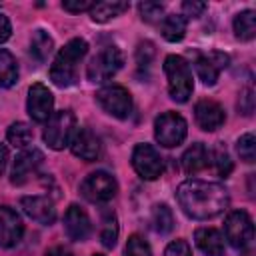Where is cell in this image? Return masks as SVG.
Masks as SVG:
<instances>
[{"mask_svg":"<svg viewBox=\"0 0 256 256\" xmlns=\"http://www.w3.org/2000/svg\"><path fill=\"white\" fill-rule=\"evenodd\" d=\"M176 200L182 212L192 220L214 218L222 214L230 204L228 190L222 184L206 182L198 178L184 180L176 190Z\"/></svg>","mask_w":256,"mask_h":256,"instance_id":"obj_1","label":"cell"},{"mask_svg":"<svg viewBox=\"0 0 256 256\" xmlns=\"http://www.w3.org/2000/svg\"><path fill=\"white\" fill-rule=\"evenodd\" d=\"M86 52H88L86 40L72 38L70 42H66L64 48H60V52L56 54V58L50 66V80L58 88H68L70 84H74L78 64L86 56Z\"/></svg>","mask_w":256,"mask_h":256,"instance_id":"obj_2","label":"cell"},{"mask_svg":"<svg viewBox=\"0 0 256 256\" xmlns=\"http://www.w3.org/2000/svg\"><path fill=\"white\" fill-rule=\"evenodd\" d=\"M164 74L168 80V92L170 98L176 102H186L192 96L194 90V80H192V70L188 62L182 56L170 54L164 60Z\"/></svg>","mask_w":256,"mask_h":256,"instance_id":"obj_3","label":"cell"},{"mask_svg":"<svg viewBox=\"0 0 256 256\" xmlns=\"http://www.w3.org/2000/svg\"><path fill=\"white\" fill-rule=\"evenodd\" d=\"M74 134H76V116L70 110H60V112H52V116L48 118L42 138L52 150H64Z\"/></svg>","mask_w":256,"mask_h":256,"instance_id":"obj_4","label":"cell"},{"mask_svg":"<svg viewBox=\"0 0 256 256\" xmlns=\"http://www.w3.org/2000/svg\"><path fill=\"white\" fill-rule=\"evenodd\" d=\"M186 134H188V124L176 112H164L154 120V138L164 148H174L182 144Z\"/></svg>","mask_w":256,"mask_h":256,"instance_id":"obj_5","label":"cell"},{"mask_svg":"<svg viewBox=\"0 0 256 256\" xmlns=\"http://www.w3.org/2000/svg\"><path fill=\"white\" fill-rule=\"evenodd\" d=\"M96 100L98 104L102 106L104 112H108L110 116L114 118H128L130 112H132V96L130 92L120 86V84H108V86H102L98 92H96Z\"/></svg>","mask_w":256,"mask_h":256,"instance_id":"obj_6","label":"cell"},{"mask_svg":"<svg viewBox=\"0 0 256 256\" xmlns=\"http://www.w3.org/2000/svg\"><path fill=\"white\" fill-rule=\"evenodd\" d=\"M122 64H124L122 52L116 46H106L90 60L86 68V76L92 82H106L122 68Z\"/></svg>","mask_w":256,"mask_h":256,"instance_id":"obj_7","label":"cell"},{"mask_svg":"<svg viewBox=\"0 0 256 256\" xmlns=\"http://www.w3.org/2000/svg\"><path fill=\"white\" fill-rule=\"evenodd\" d=\"M224 234H226V240L230 242V246H234L238 250L250 246V242L254 240V224H252V218L248 216V212L232 210L224 220Z\"/></svg>","mask_w":256,"mask_h":256,"instance_id":"obj_8","label":"cell"},{"mask_svg":"<svg viewBox=\"0 0 256 256\" xmlns=\"http://www.w3.org/2000/svg\"><path fill=\"white\" fill-rule=\"evenodd\" d=\"M80 192L88 202L100 204V202H108L116 196L118 192V184L116 180L108 174V172H92L88 174L82 184H80Z\"/></svg>","mask_w":256,"mask_h":256,"instance_id":"obj_9","label":"cell"},{"mask_svg":"<svg viewBox=\"0 0 256 256\" xmlns=\"http://www.w3.org/2000/svg\"><path fill=\"white\" fill-rule=\"evenodd\" d=\"M132 168L142 180H156L164 170V160L152 144H138L132 152Z\"/></svg>","mask_w":256,"mask_h":256,"instance_id":"obj_10","label":"cell"},{"mask_svg":"<svg viewBox=\"0 0 256 256\" xmlns=\"http://www.w3.org/2000/svg\"><path fill=\"white\" fill-rule=\"evenodd\" d=\"M52 106H54L52 92L40 82L32 84L28 90V102H26L30 118L34 122H48V118L52 116Z\"/></svg>","mask_w":256,"mask_h":256,"instance_id":"obj_11","label":"cell"},{"mask_svg":"<svg viewBox=\"0 0 256 256\" xmlns=\"http://www.w3.org/2000/svg\"><path fill=\"white\" fill-rule=\"evenodd\" d=\"M70 150L76 158L86 160V162H94L102 154V144H100V138L92 130L78 128L76 134L70 140Z\"/></svg>","mask_w":256,"mask_h":256,"instance_id":"obj_12","label":"cell"},{"mask_svg":"<svg viewBox=\"0 0 256 256\" xmlns=\"http://www.w3.org/2000/svg\"><path fill=\"white\" fill-rule=\"evenodd\" d=\"M24 224L16 210L0 206V248H12L22 240Z\"/></svg>","mask_w":256,"mask_h":256,"instance_id":"obj_13","label":"cell"},{"mask_svg":"<svg viewBox=\"0 0 256 256\" xmlns=\"http://www.w3.org/2000/svg\"><path fill=\"white\" fill-rule=\"evenodd\" d=\"M42 160H44V154L38 148H26V150H22L16 156L14 164H12L10 182L12 184H24L38 170V166L42 164Z\"/></svg>","mask_w":256,"mask_h":256,"instance_id":"obj_14","label":"cell"},{"mask_svg":"<svg viewBox=\"0 0 256 256\" xmlns=\"http://www.w3.org/2000/svg\"><path fill=\"white\" fill-rule=\"evenodd\" d=\"M226 66H228V56L224 52H212L206 56H198L194 60V70L206 86H214L220 70Z\"/></svg>","mask_w":256,"mask_h":256,"instance_id":"obj_15","label":"cell"},{"mask_svg":"<svg viewBox=\"0 0 256 256\" xmlns=\"http://www.w3.org/2000/svg\"><path fill=\"white\" fill-rule=\"evenodd\" d=\"M20 208L40 224L50 226L56 220V208L48 196H24L20 198Z\"/></svg>","mask_w":256,"mask_h":256,"instance_id":"obj_16","label":"cell"},{"mask_svg":"<svg viewBox=\"0 0 256 256\" xmlns=\"http://www.w3.org/2000/svg\"><path fill=\"white\" fill-rule=\"evenodd\" d=\"M90 218L88 214L78 206V204H70L66 214H64V230L66 236L74 242H84L90 236Z\"/></svg>","mask_w":256,"mask_h":256,"instance_id":"obj_17","label":"cell"},{"mask_svg":"<svg viewBox=\"0 0 256 256\" xmlns=\"http://www.w3.org/2000/svg\"><path fill=\"white\" fill-rule=\"evenodd\" d=\"M194 118H196V124L202 130L214 132V130H218L224 124L226 114H224V108L218 102H214V100H200L194 106Z\"/></svg>","mask_w":256,"mask_h":256,"instance_id":"obj_18","label":"cell"},{"mask_svg":"<svg viewBox=\"0 0 256 256\" xmlns=\"http://www.w3.org/2000/svg\"><path fill=\"white\" fill-rule=\"evenodd\" d=\"M194 242L204 256H224V238L216 228H198Z\"/></svg>","mask_w":256,"mask_h":256,"instance_id":"obj_19","label":"cell"},{"mask_svg":"<svg viewBox=\"0 0 256 256\" xmlns=\"http://www.w3.org/2000/svg\"><path fill=\"white\" fill-rule=\"evenodd\" d=\"M180 164H182V170L186 174H196L200 170H204L208 164H210V150L202 144V142H196L192 144L180 158Z\"/></svg>","mask_w":256,"mask_h":256,"instance_id":"obj_20","label":"cell"},{"mask_svg":"<svg viewBox=\"0 0 256 256\" xmlns=\"http://www.w3.org/2000/svg\"><path fill=\"white\" fill-rule=\"evenodd\" d=\"M130 8L128 2H120V0H106V2H96L90 10V18L94 22H108L116 16H120L122 12H126Z\"/></svg>","mask_w":256,"mask_h":256,"instance_id":"obj_21","label":"cell"},{"mask_svg":"<svg viewBox=\"0 0 256 256\" xmlns=\"http://www.w3.org/2000/svg\"><path fill=\"white\" fill-rule=\"evenodd\" d=\"M160 32L168 42H180L186 34V18L182 14H168L162 18Z\"/></svg>","mask_w":256,"mask_h":256,"instance_id":"obj_22","label":"cell"},{"mask_svg":"<svg viewBox=\"0 0 256 256\" xmlns=\"http://www.w3.org/2000/svg\"><path fill=\"white\" fill-rule=\"evenodd\" d=\"M234 34H236V38H240L244 42H248L256 36V14H254V10H244V12L236 14Z\"/></svg>","mask_w":256,"mask_h":256,"instance_id":"obj_23","label":"cell"},{"mask_svg":"<svg viewBox=\"0 0 256 256\" xmlns=\"http://www.w3.org/2000/svg\"><path fill=\"white\" fill-rule=\"evenodd\" d=\"M18 80V66L14 56L0 48V88H10Z\"/></svg>","mask_w":256,"mask_h":256,"instance_id":"obj_24","label":"cell"},{"mask_svg":"<svg viewBox=\"0 0 256 256\" xmlns=\"http://www.w3.org/2000/svg\"><path fill=\"white\" fill-rule=\"evenodd\" d=\"M52 46H54L52 36H50L48 32H44V30H36L34 36H32V42H30V54H32L38 62H44V60L50 56Z\"/></svg>","mask_w":256,"mask_h":256,"instance_id":"obj_25","label":"cell"},{"mask_svg":"<svg viewBox=\"0 0 256 256\" xmlns=\"http://www.w3.org/2000/svg\"><path fill=\"white\" fill-rule=\"evenodd\" d=\"M152 228L158 232V234H168L172 228H174V216H172V210L166 206V204H156L154 210H152Z\"/></svg>","mask_w":256,"mask_h":256,"instance_id":"obj_26","label":"cell"},{"mask_svg":"<svg viewBox=\"0 0 256 256\" xmlns=\"http://www.w3.org/2000/svg\"><path fill=\"white\" fill-rule=\"evenodd\" d=\"M32 136H34L32 134V128L26 122H14V124H10L8 132H6L8 142L14 148H22V150L32 142Z\"/></svg>","mask_w":256,"mask_h":256,"instance_id":"obj_27","label":"cell"},{"mask_svg":"<svg viewBox=\"0 0 256 256\" xmlns=\"http://www.w3.org/2000/svg\"><path fill=\"white\" fill-rule=\"evenodd\" d=\"M118 240V220L114 212H104L102 228H100V242L104 248H114Z\"/></svg>","mask_w":256,"mask_h":256,"instance_id":"obj_28","label":"cell"},{"mask_svg":"<svg viewBox=\"0 0 256 256\" xmlns=\"http://www.w3.org/2000/svg\"><path fill=\"white\" fill-rule=\"evenodd\" d=\"M236 152H238L240 160H244V162H248V164L254 162V158H256V140H254V134H252V132H246V134H242V136L238 138V142H236Z\"/></svg>","mask_w":256,"mask_h":256,"instance_id":"obj_29","label":"cell"},{"mask_svg":"<svg viewBox=\"0 0 256 256\" xmlns=\"http://www.w3.org/2000/svg\"><path fill=\"white\" fill-rule=\"evenodd\" d=\"M210 162L214 164L218 176H224V178H226V176L232 172V168H234V164H232V160H230V154H228V150H226L224 146H218L214 152H210Z\"/></svg>","mask_w":256,"mask_h":256,"instance_id":"obj_30","label":"cell"},{"mask_svg":"<svg viewBox=\"0 0 256 256\" xmlns=\"http://www.w3.org/2000/svg\"><path fill=\"white\" fill-rule=\"evenodd\" d=\"M138 10H140L142 20L148 22V24H156L164 18V6L158 4V2H140Z\"/></svg>","mask_w":256,"mask_h":256,"instance_id":"obj_31","label":"cell"},{"mask_svg":"<svg viewBox=\"0 0 256 256\" xmlns=\"http://www.w3.org/2000/svg\"><path fill=\"white\" fill-rule=\"evenodd\" d=\"M124 256H152V250L148 246V242L138 236V234H132L126 242V250H124Z\"/></svg>","mask_w":256,"mask_h":256,"instance_id":"obj_32","label":"cell"},{"mask_svg":"<svg viewBox=\"0 0 256 256\" xmlns=\"http://www.w3.org/2000/svg\"><path fill=\"white\" fill-rule=\"evenodd\" d=\"M154 44L152 42H140L138 48H136V62L138 66H148L152 60H154Z\"/></svg>","mask_w":256,"mask_h":256,"instance_id":"obj_33","label":"cell"},{"mask_svg":"<svg viewBox=\"0 0 256 256\" xmlns=\"http://www.w3.org/2000/svg\"><path fill=\"white\" fill-rule=\"evenodd\" d=\"M164 256H192V250L186 240H174L166 246Z\"/></svg>","mask_w":256,"mask_h":256,"instance_id":"obj_34","label":"cell"},{"mask_svg":"<svg viewBox=\"0 0 256 256\" xmlns=\"http://www.w3.org/2000/svg\"><path fill=\"white\" fill-rule=\"evenodd\" d=\"M94 4H96V2H90V0H64V2H62V8H64L66 12L76 14V12H86V10L90 12Z\"/></svg>","mask_w":256,"mask_h":256,"instance_id":"obj_35","label":"cell"},{"mask_svg":"<svg viewBox=\"0 0 256 256\" xmlns=\"http://www.w3.org/2000/svg\"><path fill=\"white\" fill-rule=\"evenodd\" d=\"M206 10V4L204 2H196V0H186L182 2V16L184 18H198L202 12Z\"/></svg>","mask_w":256,"mask_h":256,"instance_id":"obj_36","label":"cell"},{"mask_svg":"<svg viewBox=\"0 0 256 256\" xmlns=\"http://www.w3.org/2000/svg\"><path fill=\"white\" fill-rule=\"evenodd\" d=\"M240 112L250 116L252 110H254V94H252V88H246L242 94H240Z\"/></svg>","mask_w":256,"mask_h":256,"instance_id":"obj_37","label":"cell"},{"mask_svg":"<svg viewBox=\"0 0 256 256\" xmlns=\"http://www.w3.org/2000/svg\"><path fill=\"white\" fill-rule=\"evenodd\" d=\"M10 34H12L10 20H8L4 14H0V44H2V42H6V40L10 38Z\"/></svg>","mask_w":256,"mask_h":256,"instance_id":"obj_38","label":"cell"},{"mask_svg":"<svg viewBox=\"0 0 256 256\" xmlns=\"http://www.w3.org/2000/svg\"><path fill=\"white\" fill-rule=\"evenodd\" d=\"M6 164H8V148L4 144H0V176L6 170Z\"/></svg>","mask_w":256,"mask_h":256,"instance_id":"obj_39","label":"cell"},{"mask_svg":"<svg viewBox=\"0 0 256 256\" xmlns=\"http://www.w3.org/2000/svg\"><path fill=\"white\" fill-rule=\"evenodd\" d=\"M46 256H72L68 250H64V248H60V246H56V248H50L48 252H46Z\"/></svg>","mask_w":256,"mask_h":256,"instance_id":"obj_40","label":"cell"},{"mask_svg":"<svg viewBox=\"0 0 256 256\" xmlns=\"http://www.w3.org/2000/svg\"><path fill=\"white\" fill-rule=\"evenodd\" d=\"M94 256H102V254H94Z\"/></svg>","mask_w":256,"mask_h":256,"instance_id":"obj_41","label":"cell"}]
</instances>
